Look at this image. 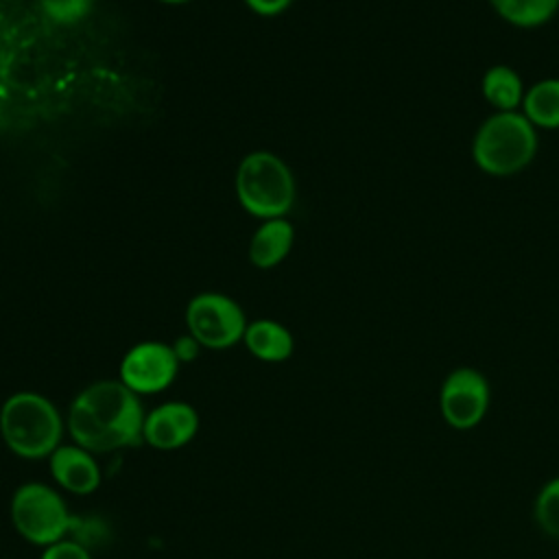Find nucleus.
I'll return each mask as SVG.
<instances>
[{"label":"nucleus","mask_w":559,"mask_h":559,"mask_svg":"<svg viewBox=\"0 0 559 559\" xmlns=\"http://www.w3.org/2000/svg\"><path fill=\"white\" fill-rule=\"evenodd\" d=\"M234 188L240 207L260 221L284 218L297 197V183L288 164L280 155L262 148L240 159Z\"/></svg>","instance_id":"obj_3"},{"label":"nucleus","mask_w":559,"mask_h":559,"mask_svg":"<svg viewBox=\"0 0 559 559\" xmlns=\"http://www.w3.org/2000/svg\"><path fill=\"white\" fill-rule=\"evenodd\" d=\"M181 362L173 345L164 341H140L131 345L118 365V380L135 395L164 393L177 378Z\"/></svg>","instance_id":"obj_8"},{"label":"nucleus","mask_w":559,"mask_h":559,"mask_svg":"<svg viewBox=\"0 0 559 559\" xmlns=\"http://www.w3.org/2000/svg\"><path fill=\"white\" fill-rule=\"evenodd\" d=\"M242 345L262 362H284L295 352L293 332L275 319H255L247 323Z\"/></svg>","instance_id":"obj_12"},{"label":"nucleus","mask_w":559,"mask_h":559,"mask_svg":"<svg viewBox=\"0 0 559 559\" xmlns=\"http://www.w3.org/2000/svg\"><path fill=\"white\" fill-rule=\"evenodd\" d=\"M39 559H92V552L76 539H61L41 548Z\"/></svg>","instance_id":"obj_18"},{"label":"nucleus","mask_w":559,"mask_h":559,"mask_svg":"<svg viewBox=\"0 0 559 559\" xmlns=\"http://www.w3.org/2000/svg\"><path fill=\"white\" fill-rule=\"evenodd\" d=\"M437 406L441 419L454 430L480 426L491 406V384L476 367H454L439 386Z\"/></svg>","instance_id":"obj_7"},{"label":"nucleus","mask_w":559,"mask_h":559,"mask_svg":"<svg viewBox=\"0 0 559 559\" xmlns=\"http://www.w3.org/2000/svg\"><path fill=\"white\" fill-rule=\"evenodd\" d=\"M0 559H4V557H0Z\"/></svg>","instance_id":"obj_22"},{"label":"nucleus","mask_w":559,"mask_h":559,"mask_svg":"<svg viewBox=\"0 0 559 559\" xmlns=\"http://www.w3.org/2000/svg\"><path fill=\"white\" fill-rule=\"evenodd\" d=\"M9 520L13 531L37 548L61 542L72 531V513L63 491L41 480H26L13 489Z\"/></svg>","instance_id":"obj_5"},{"label":"nucleus","mask_w":559,"mask_h":559,"mask_svg":"<svg viewBox=\"0 0 559 559\" xmlns=\"http://www.w3.org/2000/svg\"><path fill=\"white\" fill-rule=\"evenodd\" d=\"M170 345H173V352H175V356H177V360H179L181 365L192 362V360L199 356V352L203 349V347L199 345V341H197L194 336H190V334H183V336L175 338V343H170Z\"/></svg>","instance_id":"obj_19"},{"label":"nucleus","mask_w":559,"mask_h":559,"mask_svg":"<svg viewBox=\"0 0 559 559\" xmlns=\"http://www.w3.org/2000/svg\"><path fill=\"white\" fill-rule=\"evenodd\" d=\"M183 319L188 334L194 336L203 349L212 352H223L242 343L249 323L242 306L216 290L194 295L186 306Z\"/></svg>","instance_id":"obj_6"},{"label":"nucleus","mask_w":559,"mask_h":559,"mask_svg":"<svg viewBox=\"0 0 559 559\" xmlns=\"http://www.w3.org/2000/svg\"><path fill=\"white\" fill-rule=\"evenodd\" d=\"M94 0H39L41 13L59 26H72L92 13Z\"/></svg>","instance_id":"obj_17"},{"label":"nucleus","mask_w":559,"mask_h":559,"mask_svg":"<svg viewBox=\"0 0 559 559\" xmlns=\"http://www.w3.org/2000/svg\"><path fill=\"white\" fill-rule=\"evenodd\" d=\"M533 522L544 535L559 539V476L548 478L537 489L533 500Z\"/></svg>","instance_id":"obj_16"},{"label":"nucleus","mask_w":559,"mask_h":559,"mask_svg":"<svg viewBox=\"0 0 559 559\" xmlns=\"http://www.w3.org/2000/svg\"><path fill=\"white\" fill-rule=\"evenodd\" d=\"M520 111L535 129H559V79L548 76L526 87Z\"/></svg>","instance_id":"obj_14"},{"label":"nucleus","mask_w":559,"mask_h":559,"mask_svg":"<svg viewBox=\"0 0 559 559\" xmlns=\"http://www.w3.org/2000/svg\"><path fill=\"white\" fill-rule=\"evenodd\" d=\"M255 15H262V17H275V15H282L290 4L293 0H242Z\"/></svg>","instance_id":"obj_20"},{"label":"nucleus","mask_w":559,"mask_h":559,"mask_svg":"<svg viewBox=\"0 0 559 559\" xmlns=\"http://www.w3.org/2000/svg\"><path fill=\"white\" fill-rule=\"evenodd\" d=\"M48 472L55 487L72 496H92L103 485L98 456L72 441H63L48 456Z\"/></svg>","instance_id":"obj_10"},{"label":"nucleus","mask_w":559,"mask_h":559,"mask_svg":"<svg viewBox=\"0 0 559 559\" xmlns=\"http://www.w3.org/2000/svg\"><path fill=\"white\" fill-rule=\"evenodd\" d=\"M199 428L201 415L190 402L166 400L146 411L142 426V443L159 452H173L194 441Z\"/></svg>","instance_id":"obj_9"},{"label":"nucleus","mask_w":559,"mask_h":559,"mask_svg":"<svg viewBox=\"0 0 559 559\" xmlns=\"http://www.w3.org/2000/svg\"><path fill=\"white\" fill-rule=\"evenodd\" d=\"M537 153V129L522 111H493L474 133L472 157L491 177L522 173Z\"/></svg>","instance_id":"obj_4"},{"label":"nucleus","mask_w":559,"mask_h":559,"mask_svg":"<svg viewBox=\"0 0 559 559\" xmlns=\"http://www.w3.org/2000/svg\"><path fill=\"white\" fill-rule=\"evenodd\" d=\"M293 242L295 227L286 216L262 221L249 240V262L262 271L273 269L288 258Z\"/></svg>","instance_id":"obj_11"},{"label":"nucleus","mask_w":559,"mask_h":559,"mask_svg":"<svg viewBox=\"0 0 559 559\" xmlns=\"http://www.w3.org/2000/svg\"><path fill=\"white\" fill-rule=\"evenodd\" d=\"M157 2H164V4H186L190 0H157Z\"/></svg>","instance_id":"obj_21"},{"label":"nucleus","mask_w":559,"mask_h":559,"mask_svg":"<svg viewBox=\"0 0 559 559\" xmlns=\"http://www.w3.org/2000/svg\"><path fill=\"white\" fill-rule=\"evenodd\" d=\"M144 415L140 395L118 378H103L72 397L66 411V435L96 456L111 454L142 443Z\"/></svg>","instance_id":"obj_1"},{"label":"nucleus","mask_w":559,"mask_h":559,"mask_svg":"<svg viewBox=\"0 0 559 559\" xmlns=\"http://www.w3.org/2000/svg\"><path fill=\"white\" fill-rule=\"evenodd\" d=\"M480 94L496 111H520L526 87L511 66L496 63L483 74Z\"/></svg>","instance_id":"obj_13"},{"label":"nucleus","mask_w":559,"mask_h":559,"mask_svg":"<svg viewBox=\"0 0 559 559\" xmlns=\"http://www.w3.org/2000/svg\"><path fill=\"white\" fill-rule=\"evenodd\" d=\"M493 11L518 28H535L552 20L559 0H489Z\"/></svg>","instance_id":"obj_15"},{"label":"nucleus","mask_w":559,"mask_h":559,"mask_svg":"<svg viewBox=\"0 0 559 559\" xmlns=\"http://www.w3.org/2000/svg\"><path fill=\"white\" fill-rule=\"evenodd\" d=\"M66 415L37 391H15L0 404V439L22 461H48L63 443Z\"/></svg>","instance_id":"obj_2"}]
</instances>
